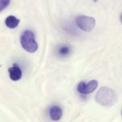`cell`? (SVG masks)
<instances>
[{
    "mask_svg": "<svg viewBox=\"0 0 122 122\" xmlns=\"http://www.w3.org/2000/svg\"><path fill=\"white\" fill-rule=\"evenodd\" d=\"M96 102L103 107H112L118 100L117 93L112 89L104 86L102 87L95 96Z\"/></svg>",
    "mask_w": 122,
    "mask_h": 122,
    "instance_id": "6da1fadb",
    "label": "cell"
},
{
    "mask_svg": "<svg viewBox=\"0 0 122 122\" xmlns=\"http://www.w3.org/2000/svg\"><path fill=\"white\" fill-rule=\"evenodd\" d=\"M20 43L22 48L29 53H34L38 49V44L35 40L34 34L31 30H25L22 33Z\"/></svg>",
    "mask_w": 122,
    "mask_h": 122,
    "instance_id": "7a4b0ae2",
    "label": "cell"
},
{
    "mask_svg": "<svg viewBox=\"0 0 122 122\" xmlns=\"http://www.w3.org/2000/svg\"><path fill=\"white\" fill-rule=\"evenodd\" d=\"M76 24L81 30L89 32L92 31L96 25V20L94 18L85 15H80L76 18Z\"/></svg>",
    "mask_w": 122,
    "mask_h": 122,
    "instance_id": "3957f363",
    "label": "cell"
},
{
    "mask_svg": "<svg viewBox=\"0 0 122 122\" xmlns=\"http://www.w3.org/2000/svg\"><path fill=\"white\" fill-rule=\"evenodd\" d=\"M98 86V81L97 80H92L86 84L84 81H81L78 84L77 91L81 94H89L94 92Z\"/></svg>",
    "mask_w": 122,
    "mask_h": 122,
    "instance_id": "277c9868",
    "label": "cell"
},
{
    "mask_svg": "<svg viewBox=\"0 0 122 122\" xmlns=\"http://www.w3.org/2000/svg\"><path fill=\"white\" fill-rule=\"evenodd\" d=\"M9 77L12 81H19L22 76V72L19 66L14 64L13 66L10 67L8 70Z\"/></svg>",
    "mask_w": 122,
    "mask_h": 122,
    "instance_id": "5b68a950",
    "label": "cell"
},
{
    "mask_svg": "<svg viewBox=\"0 0 122 122\" xmlns=\"http://www.w3.org/2000/svg\"><path fill=\"white\" fill-rule=\"evenodd\" d=\"M49 114L50 119L53 121H59L61 119L63 112L60 107L59 106H53L49 109Z\"/></svg>",
    "mask_w": 122,
    "mask_h": 122,
    "instance_id": "8992f818",
    "label": "cell"
},
{
    "mask_svg": "<svg viewBox=\"0 0 122 122\" xmlns=\"http://www.w3.org/2000/svg\"><path fill=\"white\" fill-rule=\"evenodd\" d=\"M20 20L14 16L10 15L5 19V24L9 29H15L19 24Z\"/></svg>",
    "mask_w": 122,
    "mask_h": 122,
    "instance_id": "52a82bcc",
    "label": "cell"
},
{
    "mask_svg": "<svg viewBox=\"0 0 122 122\" xmlns=\"http://www.w3.org/2000/svg\"><path fill=\"white\" fill-rule=\"evenodd\" d=\"M71 48L66 44H62L59 46L57 49V54L61 57H65L70 54Z\"/></svg>",
    "mask_w": 122,
    "mask_h": 122,
    "instance_id": "ba28073f",
    "label": "cell"
},
{
    "mask_svg": "<svg viewBox=\"0 0 122 122\" xmlns=\"http://www.w3.org/2000/svg\"><path fill=\"white\" fill-rule=\"evenodd\" d=\"M9 4H10V0H0V4H1L0 11H4L6 8L8 7Z\"/></svg>",
    "mask_w": 122,
    "mask_h": 122,
    "instance_id": "9c48e42d",
    "label": "cell"
},
{
    "mask_svg": "<svg viewBox=\"0 0 122 122\" xmlns=\"http://www.w3.org/2000/svg\"><path fill=\"white\" fill-rule=\"evenodd\" d=\"M120 21H121V23H122V14H121V16H120Z\"/></svg>",
    "mask_w": 122,
    "mask_h": 122,
    "instance_id": "30bf717a",
    "label": "cell"
},
{
    "mask_svg": "<svg viewBox=\"0 0 122 122\" xmlns=\"http://www.w3.org/2000/svg\"><path fill=\"white\" fill-rule=\"evenodd\" d=\"M97 1H98V0H94V2H97Z\"/></svg>",
    "mask_w": 122,
    "mask_h": 122,
    "instance_id": "8fae6325",
    "label": "cell"
},
{
    "mask_svg": "<svg viewBox=\"0 0 122 122\" xmlns=\"http://www.w3.org/2000/svg\"></svg>",
    "mask_w": 122,
    "mask_h": 122,
    "instance_id": "7c38bea8",
    "label": "cell"
}]
</instances>
